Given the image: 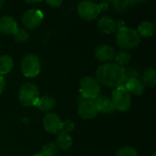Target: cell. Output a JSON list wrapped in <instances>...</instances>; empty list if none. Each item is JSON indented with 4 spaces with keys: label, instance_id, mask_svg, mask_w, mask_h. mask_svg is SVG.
Here are the masks:
<instances>
[{
    "label": "cell",
    "instance_id": "obj_1",
    "mask_svg": "<svg viewBox=\"0 0 156 156\" xmlns=\"http://www.w3.org/2000/svg\"><path fill=\"white\" fill-rule=\"evenodd\" d=\"M127 79V72L123 67L116 63L107 62L98 67L96 80L107 88H117L122 86Z\"/></svg>",
    "mask_w": 156,
    "mask_h": 156
},
{
    "label": "cell",
    "instance_id": "obj_2",
    "mask_svg": "<svg viewBox=\"0 0 156 156\" xmlns=\"http://www.w3.org/2000/svg\"><path fill=\"white\" fill-rule=\"evenodd\" d=\"M141 36L131 27H120L116 35V43L122 49H132L136 48L141 42Z\"/></svg>",
    "mask_w": 156,
    "mask_h": 156
},
{
    "label": "cell",
    "instance_id": "obj_3",
    "mask_svg": "<svg viewBox=\"0 0 156 156\" xmlns=\"http://www.w3.org/2000/svg\"><path fill=\"white\" fill-rule=\"evenodd\" d=\"M111 101L115 111L123 112L128 111L132 105V95L122 85L112 90Z\"/></svg>",
    "mask_w": 156,
    "mask_h": 156
},
{
    "label": "cell",
    "instance_id": "obj_4",
    "mask_svg": "<svg viewBox=\"0 0 156 156\" xmlns=\"http://www.w3.org/2000/svg\"><path fill=\"white\" fill-rule=\"evenodd\" d=\"M39 98V90L36 84L27 82L23 84L18 90V100L25 107L35 106Z\"/></svg>",
    "mask_w": 156,
    "mask_h": 156
},
{
    "label": "cell",
    "instance_id": "obj_5",
    "mask_svg": "<svg viewBox=\"0 0 156 156\" xmlns=\"http://www.w3.org/2000/svg\"><path fill=\"white\" fill-rule=\"evenodd\" d=\"M80 91L85 100L93 101L101 94V84L95 78L84 77L80 82Z\"/></svg>",
    "mask_w": 156,
    "mask_h": 156
},
{
    "label": "cell",
    "instance_id": "obj_6",
    "mask_svg": "<svg viewBox=\"0 0 156 156\" xmlns=\"http://www.w3.org/2000/svg\"><path fill=\"white\" fill-rule=\"evenodd\" d=\"M22 74L27 78L37 77L41 70V63L37 56L34 54H28L25 56L21 60L20 65Z\"/></svg>",
    "mask_w": 156,
    "mask_h": 156
},
{
    "label": "cell",
    "instance_id": "obj_7",
    "mask_svg": "<svg viewBox=\"0 0 156 156\" xmlns=\"http://www.w3.org/2000/svg\"><path fill=\"white\" fill-rule=\"evenodd\" d=\"M79 16L87 21L94 20L98 17L101 12V6L90 0L81 1L77 8Z\"/></svg>",
    "mask_w": 156,
    "mask_h": 156
},
{
    "label": "cell",
    "instance_id": "obj_8",
    "mask_svg": "<svg viewBox=\"0 0 156 156\" xmlns=\"http://www.w3.org/2000/svg\"><path fill=\"white\" fill-rule=\"evenodd\" d=\"M44 18L43 13L37 9H28L22 16L23 25L28 29L37 28Z\"/></svg>",
    "mask_w": 156,
    "mask_h": 156
},
{
    "label": "cell",
    "instance_id": "obj_9",
    "mask_svg": "<svg viewBox=\"0 0 156 156\" xmlns=\"http://www.w3.org/2000/svg\"><path fill=\"white\" fill-rule=\"evenodd\" d=\"M61 120L59 116L54 112H48L43 118V127L49 133H58L60 131Z\"/></svg>",
    "mask_w": 156,
    "mask_h": 156
},
{
    "label": "cell",
    "instance_id": "obj_10",
    "mask_svg": "<svg viewBox=\"0 0 156 156\" xmlns=\"http://www.w3.org/2000/svg\"><path fill=\"white\" fill-rule=\"evenodd\" d=\"M78 113L83 120H91L98 115V110L93 101L85 100L79 105Z\"/></svg>",
    "mask_w": 156,
    "mask_h": 156
},
{
    "label": "cell",
    "instance_id": "obj_11",
    "mask_svg": "<svg viewBox=\"0 0 156 156\" xmlns=\"http://www.w3.org/2000/svg\"><path fill=\"white\" fill-rule=\"evenodd\" d=\"M123 87L131 95L141 96L144 92V85L137 77L127 78L123 84Z\"/></svg>",
    "mask_w": 156,
    "mask_h": 156
},
{
    "label": "cell",
    "instance_id": "obj_12",
    "mask_svg": "<svg viewBox=\"0 0 156 156\" xmlns=\"http://www.w3.org/2000/svg\"><path fill=\"white\" fill-rule=\"evenodd\" d=\"M114 48L110 45H101L95 49V58L101 62L107 63L113 59Z\"/></svg>",
    "mask_w": 156,
    "mask_h": 156
},
{
    "label": "cell",
    "instance_id": "obj_13",
    "mask_svg": "<svg viewBox=\"0 0 156 156\" xmlns=\"http://www.w3.org/2000/svg\"><path fill=\"white\" fill-rule=\"evenodd\" d=\"M98 112L101 113H105V114H111L114 112V107L112 103V101L110 98H108L107 96L104 95H99L96 99L93 100Z\"/></svg>",
    "mask_w": 156,
    "mask_h": 156
},
{
    "label": "cell",
    "instance_id": "obj_14",
    "mask_svg": "<svg viewBox=\"0 0 156 156\" xmlns=\"http://www.w3.org/2000/svg\"><path fill=\"white\" fill-rule=\"evenodd\" d=\"M17 28L16 20L10 16H3L0 17V33L3 35H13Z\"/></svg>",
    "mask_w": 156,
    "mask_h": 156
},
{
    "label": "cell",
    "instance_id": "obj_15",
    "mask_svg": "<svg viewBox=\"0 0 156 156\" xmlns=\"http://www.w3.org/2000/svg\"><path fill=\"white\" fill-rule=\"evenodd\" d=\"M98 28L101 33L112 34L118 30V24L110 16H102L98 22Z\"/></svg>",
    "mask_w": 156,
    "mask_h": 156
},
{
    "label": "cell",
    "instance_id": "obj_16",
    "mask_svg": "<svg viewBox=\"0 0 156 156\" xmlns=\"http://www.w3.org/2000/svg\"><path fill=\"white\" fill-rule=\"evenodd\" d=\"M56 145L58 149H61L62 151H68L72 146V138L69 134V133L59 131L56 139Z\"/></svg>",
    "mask_w": 156,
    "mask_h": 156
},
{
    "label": "cell",
    "instance_id": "obj_17",
    "mask_svg": "<svg viewBox=\"0 0 156 156\" xmlns=\"http://www.w3.org/2000/svg\"><path fill=\"white\" fill-rule=\"evenodd\" d=\"M36 107H37L41 112H48L51 110H53L56 106V101L55 99L50 96V95H45L41 98H38V100L37 101Z\"/></svg>",
    "mask_w": 156,
    "mask_h": 156
},
{
    "label": "cell",
    "instance_id": "obj_18",
    "mask_svg": "<svg viewBox=\"0 0 156 156\" xmlns=\"http://www.w3.org/2000/svg\"><path fill=\"white\" fill-rule=\"evenodd\" d=\"M144 86L154 88L156 85V71L154 68H147L143 73V81Z\"/></svg>",
    "mask_w": 156,
    "mask_h": 156
},
{
    "label": "cell",
    "instance_id": "obj_19",
    "mask_svg": "<svg viewBox=\"0 0 156 156\" xmlns=\"http://www.w3.org/2000/svg\"><path fill=\"white\" fill-rule=\"evenodd\" d=\"M14 67V61L8 55H3L0 57V75L4 76L8 74Z\"/></svg>",
    "mask_w": 156,
    "mask_h": 156
},
{
    "label": "cell",
    "instance_id": "obj_20",
    "mask_svg": "<svg viewBox=\"0 0 156 156\" xmlns=\"http://www.w3.org/2000/svg\"><path fill=\"white\" fill-rule=\"evenodd\" d=\"M137 32L141 37H150L154 34V25L149 21L142 22L138 27Z\"/></svg>",
    "mask_w": 156,
    "mask_h": 156
},
{
    "label": "cell",
    "instance_id": "obj_21",
    "mask_svg": "<svg viewBox=\"0 0 156 156\" xmlns=\"http://www.w3.org/2000/svg\"><path fill=\"white\" fill-rule=\"evenodd\" d=\"M113 58H114L116 64L124 68V66H126L130 63V61L132 59V55L128 51L122 50V51H119L117 54H115Z\"/></svg>",
    "mask_w": 156,
    "mask_h": 156
},
{
    "label": "cell",
    "instance_id": "obj_22",
    "mask_svg": "<svg viewBox=\"0 0 156 156\" xmlns=\"http://www.w3.org/2000/svg\"><path fill=\"white\" fill-rule=\"evenodd\" d=\"M58 154V147L55 143L49 142L45 144L41 148V156H56Z\"/></svg>",
    "mask_w": 156,
    "mask_h": 156
},
{
    "label": "cell",
    "instance_id": "obj_23",
    "mask_svg": "<svg viewBox=\"0 0 156 156\" xmlns=\"http://www.w3.org/2000/svg\"><path fill=\"white\" fill-rule=\"evenodd\" d=\"M13 36H14V38H15V41L17 42V43H24L26 42L27 39H28V33L23 29V28H20V27H17L16 29V31L13 33Z\"/></svg>",
    "mask_w": 156,
    "mask_h": 156
},
{
    "label": "cell",
    "instance_id": "obj_24",
    "mask_svg": "<svg viewBox=\"0 0 156 156\" xmlns=\"http://www.w3.org/2000/svg\"><path fill=\"white\" fill-rule=\"evenodd\" d=\"M115 156H138V153L133 146H124L117 151Z\"/></svg>",
    "mask_w": 156,
    "mask_h": 156
},
{
    "label": "cell",
    "instance_id": "obj_25",
    "mask_svg": "<svg viewBox=\"0 0 156 156\" xmlns=\"http://www.w3.org/2000/svg\"><path fill=\"white\" fill-rule=\"evenodd\" d=\"M75 129V123L70 121V120H67L64 122H61V125H60V131L62 132H66V133H70Z\"/></svg>",
    "mask_w": 156,
    "mask_h": 156
},
{
    "label": "cell",
    "instance_id": "obj_26",
    "mask_svg": "<svg viewBox=\"0 0 156 156\" xmlns=\"http://www.w3.org/2000/svg\"><path fill=\"white\" fill-rule=\"evenodd\" d=\"M46 2L52 7H58L62 4V0H46Z\"/></svg>",
    "mask_w": 156,
    "mask_h": 156
},
{
    "label": "cell",
    "instance_id": "obj_27",
    "mask_svg": "<svg viewBox=\"0 0 156 156\" xmlns=\"http://www.w3.org/2000/svg\"><path fill=\"white\" fill-rule=\"evenodd\" d=\"M5 86V79H4V77H3V76H1V75H0V94H2V92L4 91Z\"/></svg>",
    "mask_w": 156,
    "mask_h": 156
},
{
    "label": "cell",
    "instance_id": "obj_28",
    "mask_svg": "<svg viewBox=\"0 0 156 156\" xmlns=\"http://www.w3.org/2000/svg\"><path fill=\"white\" fill-rule=\"evenodd\" d=\"M24 1H26L27 3H37V2H40L42 0H24Z\"/></svg>",
    "mask_w": 156,
    "mask_h": 156
},
{
    "label": "cell",
    "instance_id": "obj_29",
    "mask_svg": "<svg viewBox=\"0 0 156 156\" xmlns=\"http://www.w3.org/2000/svg\"><path fill=\"white\" fill-rule=\"evenodd\" d=\"M4 2H5V0H0V9H1V7L3 6V5H4Z\"/></svg>",
    "mask_w": 156,
    "mask_h": 156
},
{
    "label": "cell",
    "instance_id": "obj_30",
    "mask_svg": "<svg viewBox=\"0 0 156 156\" xmlns=\"http://www.w3.org/2000/svg\"><path fill=\"white\" fill-rule=\"evenodd\" d=\"M152 156H156V153H154V154H152Z\"/></svg>",
    "mask_w": 156,
    "mask_h": 156
},
{
    "label": "cell",
    "instance_id": "obj_31",
    "mask_svg": "<svg viewBox=\"0 0 156 156\" xmlns=\"http://www.w3.org/2000/svg\"><path fill=\"white\" fill-rule=\"evenodd\" d=\"M32 156H41L40 154H35V155H32Z\"/></svg>",
    "mask_w": 156,
    "mask_h": 156
},
{
    "label": "cell",
    "instance_id": "obj_32",
    "mask_svg": "<svg viewBox=\"0 0 156 156\" xmlns=\"http://www.w3.org/2000/svg\"><path fill=\"white\" fill-rule=\"evenodd\" d=\"M5 156H10V155H5Z\"/></svg>",
    "mask_w": 156,
    "mask_h": 156
}]
</instances>
